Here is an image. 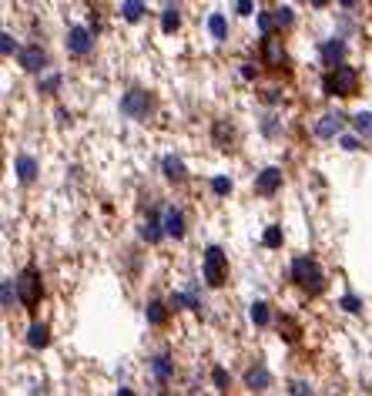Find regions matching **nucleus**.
<instances>
[{
  "label": "nucleus",
  "instance_id": "20e7f679",
  "mask_svg": "<svg viewBox=\"0 0 372 396\" xmlns=\"http://www.w3.org/2000/svg\"><path fill=\"white\" fill-rule=\"evenodd\" d=\"M202 276L211 289H222L228 283V255H225L218 246L205 248V262H202Z\"/></svg>",
  "mask_w": 372,
  "mask_h": 396
},
{
  "label": "nucleus",
  "instance_id": "c9c22d12",
  "mask_svg": "<svg viewBox=\"0 0 372 396\" xmlns=\"http://www.w3.org/2000/svg\"><path fill=\"white\" fill-rule=\"evenodd\" d=\"M0 51H3V57H10L14 51H20V47H17V40H14V34H7V31L0 34Z\"/></svg>",
  "mask_w": 372,
  "mask_h": 396
},
{
  "label": "nucleus",
  "instance_id": "ea45409f",
  "mask_svg": "<svg viewBox=\"0 0 372 396\" xmlns=\"http://www.w3.org/2000/svg\"><path fill=\"white\" fill-rule=\"evenodd\" d=\"M289 393H296V396H305V393H312V386L309 383H302V379H296L292 386H289Z\"/></svg>",
  "mask_w": 372,
  "mask_h": 396
},
{
  "label": "nucleus",
  "instance_id": "f3484780",
  "mask_svg": "<svg viewBox=\"0 0 372 396\" xmlns=\"http://www.w3.org/2000/svg\"><path fill=\"white\" fill-rule=\"evenodd\" d=\"M27 346H31V349H47V346H51V329H47V322H31V326H27Z\"/></svg>",
  "mask_w": 372,
  "mask_h": 396
},
{
  "label": "nucleus",
  "instance_id": "423d86ee",
  "mask_svg": "<svg viewBox=\"0 0 372 396\" xmlns=\"http://www.w3.org/2000/svg\"><path fill=\"white\" fill-rule=\"evenodd\" d=\"M261 64L272 68V71H279V68L289 64V51H285L279 34H265V40H261Z\"/></svg>",
  "mask_w": 372,
  "mask_h": 396
},
{
  "label": "nucleus",
  "instance_id": "a878e982",
  "mask_svg": "<svg viewBox=\"0 0 372 396\" xmlns=\"http://www.w3.org/2000/svg\"><path fill=\"white\" fill-rule=\"evenodd\" d=\"M282 132H285L282 128V118H275V114H265L261 118V134L265 138H282Z\"/></svg>",
  "mask_w": 372,
  "mask_h": 396
},
{
  "label": "nucleus",
  "instance_id": "39448f33",
  "mask_svg": "<svg viewBox=\"0 0 372 396\" xmlns=\"http://www.w3.org/2000/svg\"><path fill=\"white\" fill-rule=\"evenodd\" d=\"M151 108H154V97L145 88H131L128 95L121 97V114L131 118V121H145L151 114Z\"/></svg>",
  "mask_w": 372,
  "mask_h": 396
},
{
  "label": "nucleus",
  "instance_id": "2f4dec72",
  "mask_svg": "<svg viewBox=\"0 0 372 396\" xmlns=\"http://www.w3.org/2000/svg\"><path fill=\"white\" fill-rule=\"evenodd\" d=\"M211 191H215L218 198H225V195H232V178H225V175H218V178H211Z\"/></svg>",
  "mask_w": 372,
  "mask_h": 396
},
{
  "label": "nucleus",
  "instance_id": "b1692460",
  "mask_svg": "<svg viewBox=\"0 0 372 396\" xmlns=\"http://www.w3.org/2000/svg\"><path fill=\"white\" fill-rule=\"evenodd\" d=\"M248 316H252V322L255 326H268L272 322V309H268V302H252V309H248Z\"/></svg>",
  "mask_w": 372,
  "mask_h": 396
},
{
  "label": "nucleus",
  "instance_id": "ddd939ff",
  "mask_svg": "<svg viewBox=\"0 0 372 396\" xmlns=\"http://www.w3.org/2000/svg\"><path fill=\"white\" fill-rule=\"evenodd\" d=\"M168 232H165V219L161 215H154V212H148V219L141 222V239L148 242V246H154V242H161Z\"/></svg>",
  "mask_w": 372,
  "mask_h": 396
},
{
  "label": "nucleus",
  "instance_id": "37998d69",
  "mask_svg": "<svg viewBox=\"0 0 372 396\" xmlns=\"http://www.w3.org/2000/svg\"><path fill=\"white\" fill-rule=\"evenodd\" d=\"M339 7H346V10H355V7H359V0H339Z\"/></svg>",
  "mask_w": 372,
  "mask_h": 396
},
{
  "label": "nucleus",
  "instance_id": "9b49d317",
  "mask_svg": "<svg viewBox=\"0 0 372 396\" xmlns=\"http://www.w3.org/2000/svg\"><path fill=\"white\" fill-rule=\"evenodd\" d=\"M161 219H165V232H168V239H185V212L181 208H165L161 212Z\"/></svg>",
  "mask_w": 372,
  "mask_h": 396
},
{
  "label": "nucleus",
  "instance_id": "72a5a7b5",
  "mask_svg": "<svg viewBox=\"0 0 372 396\" xmlns=\"http://www.w3.org/2000/svg\"><path fill=\"white\" fill-rule=\"evenodd\" d=\"M259 31H261V38H265V34H275V14H265V10H261L259 17Z\"/></svg>",
  "mask_w": 372,
  "mask_h": 396
},
{
  "label": "nucleus",
  "instance_id": "473e14b6",
  "mask_svg": "<svg viewBox=\"0 0 372 396\" xmlns=\"http://www.w3.org/2000/svg\"><path fill=\"white\" fill-rule=\"evenodd\" d=\"M211 383H215V390H228V386H232V377H228V373H225L222 366H215V370H211Z\"/></svg>",
  "mask_w": 372,
  "mask_h": 396
},
{
  "label": "nucleus",
  "instance_id": "7ed1b4c3",
  "mask_svg": "<svg viewBox=\"0 0 372 396\" xmlns=\"http://www.w3.org/2000/svg\"><path fill=\"white\" fill-rule=\"evenodd\" d=\"M17 296L24 309H38L40 299H44V283H40V272L34 265H27V269L17 272Z\"/></svg>",
  "mask_w": 372,
  "mask_h": 396
},
{
  "label": "nucleus",
  "instance_id": "f257e3e1",
  "mask_svg": "<svg viewBox=\"0 0 372 396\" xmlns=\"http://www.w3.org/2000/svg\"><path fill=\"white\" fill-rule=\"evenodd\" d=\"M292 283H296L302 292H309V296H322L329 279H325L322 265H318L312 255H298L296 262H292Z\"/></svg>",
  "mask_w": 372,
  "mask_h": 396
},
{
  "label": "nucleus",
  "instance_id": "7c9ffc66",
  "mask_svg": "<svg viewBox=\"0 0 372 396\" xmlns=\"http://www.w3.org/2000/svg\"><path fill=\"white\" fill-rule=\"evenodd\" d=\"M261 242H265L268 248H279L282 246V228L279 225H268V228H265V235H261Z\"/></svg>",
  "mask_w": 372,
  "mask_h": 396
},
{
  "label": "nucleus",
  "instance_id": "2eb2a0df",
  "mask_svg": "<svg viewBox=\"0 0 372 396\" xmlns=\"http://www.w3.org/2000/svg\"><path fill=\"white\" fill-rule=\"evenodd\" d=\"M322 64H329V68H335V64H342L346 61V40L342 38H329L325 44H322Z\"/></svg>",
  "mask_w": 372,
  "mask_h": 396
},
{
  "label": "nucleus",
  "instance_id": "c03bdc74",
  "mask_svg": "<svg viewBox=\"0 0 372 396\" xmlns=\"http://www.w3.org/2000/svg\"><path fill=\"white\" fill-rule=\"evenodd\" d=\"M309 3H312L316 10H322V7H329V0H309Z\"/></svg>",
  "mask_w": 372,
  "mask_h": 396
},
{
  "label": "nucleus",
  "instance_id": "f8f14e48",
  "mask_svg": "<svg viewBox=\"0 0 372 396\" xmlns=\"http://www.w3.org/2000/svg\"><path fill=\"white\" fill-rule=\"evenodd\" d=\"M38 161L31 158V155H17L14 158V175H17V182L20 185H34L38 182Z\"/></svg>",
  "mask_w": 372,
  "mask_h": 396
},
{
  "label": "nucleus",
  "instance_id": "c85d7f7f",
  "mask_svg": "<svg viewBox=\"0 0 372 396\" xmlns=\"http://www.w3.org/2000/svg\"><path fill=\"white\" fill-rule=\"evenodd\" d=\"M178 306H185V309H195V312L202 309V302H198V296H195V292H185V296L178 292V296H171V309H178Z\"/></svg>",
  "mask_w": 372,
  "mask_h": 396
},
{
  "label": "nucleus",
  "instance_id": "79ce46f5",
  "mask_svg": "<svg viewBox=\"0 0 372 396\" xmlns=\"http://www.w3.org/2000/svg\"><path fill=\"white\" fill-rule=\"evenodd\" d=\"M242 77H245V81H255V77H259V71H255L252 64H242Z\"/></svg>",
  "mask_w": 372,
  "mask_h": 396
},
{
  "label": "nucleus",
  "instance_id": "cd10ccee",
  "mask_svg": "<svg viewBox=\"0 0 372 396\" xmlns=\"http://www.w3.org/2000/svg\"><path fill=\"white\" fill-rule=\"evenodd\" d=\"M296 24V10L292 7H275V27L279 31H289Z\"/></svg>",
  "mask_w": 372,
  "mask_h": 396
},
{
  "label": "nucleus",
  "instance_id": "1a4fd4ad",
  "mask_svg": "<svg viewBox=\"0 0 372 396\" xmlns=\"http://www.w3.org/2000/svg\"><path fill=\"white\" fill-rule=\"evenodd\" d=\"M282 168H265L259 171V178H255V195H261V198H272V195H279L282 191Z\"/></svg>",
  "mask_w": 372,
  "mask_h": 396
},
{
  "label": "nucleus",
  "instance_id": "58836bf2",
  "mask_svg": "<svg viewBox=\"0 0 372 396\" xmlns=\"http://www.w3.org/2000/svg\"><path fill=\"white\" fill-rule=\"evenodd\" d=\"M339 145H342V148H346V151H355V148H362V145H359V138H355V134H342V138H339Z\"/></svg>",
  "mask_w": 372,
  "mask_h": 396
},
{
  "label": "nucleus",
  "instance_id": "dca6fc26",
  "mask_svg": "<svg viewBox=\"0 0 372 396\" xmlns=\"http://www.w3.org/2000/svg\"><path fill=\"white\" fill-rule=\"evenodd\" d=\"M245 386H248L252 393H265V390L272 386V373L259 363V366H252V370L245 373Z\"/></svg>",
  "mask_w": 372,
  "mask_h": 396
},
{
  "label": "nucleus",
  "instance_id": "393cba45",
  "mask_svg": "<svg viewBox=\"0 0 372 396\" xmlns=\"http://www.w3.org/2000/svg\"><path fill=\"white\" fill-rule=\"evenodd\" d=\"M208 31H211L215 40H228V20H225L222 14H211V17H208Z\"/></svg>",
  "mask_w": 372,
  "mask_h": 396
},
{
  "label": "nucleus",
  "instance_id": "f704fd0d",
  "mask_svg": "<svg viewBox=\"0 0 372 396\" xmlns=\"http://www.w3.org/2000/svg\"><path fill=\"white\" fill-rule=\"evenodd\" d=\"M339 306H342V309H346V312H353V316H359V312H362V302L355 299L353 292H346V296H342V299H339Z\"/></svg>",
  "mask_w": 372,
  "mask_h": 396
},
{
  "label": "nucleus",
  "instance_id": "c756f323",
  "mask_svg": "<svg viewBox=\"0 0 372 396\" xmlns=\"http://www.w3.org/2000/svg\"><path fill=\"white\" fill-rule=\"evenodd\" d=\"M353 128H355V134H372V114L369 111H359V114H353Z\"/></svg>",
  "mask_w": 372,
  "mask_h": 396
},
{
  "label": "nucleus",
  "instance_id": "bb28decb",
  "mask_svg": "<svg viewBox=\"0 0 372 396\" xmlns=\"http://www.w3.org/2000/svg\"><path fill=\"white\" fill-rule=\"evenodd\" d=\"M181 27V14H178V7H168L165 14H161V31L165 34H175Z\"/></svg>",
  "mask_w": 372,
  "mask_h": 396
},
{
  "label": "nucleus",
  "instance_id": "4468645a",
  "mask_svg": "<svg viewBox=\"0 0 372 396\" xmlns=\"http://www.w3.org/2000/svg\"><path fill=\"white\" fill-rule=\"evenodd\" d=\"M161 171H165V178L171 182V185H185L188 182V168L181 158H175V155H165L161 158Z\"/></svg>",
  "mask_w": 372,
  "mask_h": 396
},
{
  "label": "nucleus",
  "instance_id": "412c9836",
  "mask_svg": "<svg viewBox=\"0 0 372 396\" xmlns=\"http://www.w3.org/2000/svg\"><path fill=\"white\" fill-rule=\"evenodd\" d=\"M168 309H171V306H165L161 299H151L148 309H145V316H148L151 326H165V322H168Z\"/></svg>",
  "mask_w": 372,
  "mask_h": 396
},
{
  "label": "nucleus",
  "instance_id": "4be33fe9",
  "mask_svg": "<svg viewBox=\"0 0 372 396\" xmlns=\"http://www.w3.org/2000/svg\"><path fill=\"white\" fill-rule=\"evenodd\" d=\"M0 302H3V312H10V309H14V302H20L17 283H14V279H3V285H0Z\"/></svg>",
  "mask_w": 372,
  "mask_h": 396
},
{
  "label": "nucleus",
  "instance_id": "aec40b11",
  "mask_svg": "<svg viewBox=\"0 0 372 396\" xmlns=\"http://www.w3.org/2000/svg\"><path fill=\"white\" fill-rule=\"evenodd\" d=\"M275 326H279V336L285 342H298V336H302V326H298L292 316H279V319H275Z\"/></svg>",
  "mask_w": 372,
  "mask_h": 396
},
{
  "label": "nucleus",
  "instance_id": "e433bc0d",
  "mask_svg": "<svg viewBox=\"0 0 372 396\" xmlns=\"http://www.w3.org/2000/svg\"><path fill=\"white\" fill-rule=\"evenodd\" d=\"M57 84H60V74H51L47 81H40V84H38V91H40V95H54Z\"/></svg>",
  "mask_w": 372,
  "mask_h": 396
},
{
  "label": "nucleus",
  "instance_id": "6e6552de",
  "mask_svg": "<svg viewBox=\"0 0 372 396\" xmlns=\"http://www.w3.org/2000/svg\"><path fill=\"white\" fill-rule=\"evenodd\" d=\"M94 51V31L91 27H71L67 31V54L88 57Z\"/></svg>",
  "mask_w": 372,
  "mask_h": 396
},
{
  "label": "nucleus",
  "instance_id": "a211bd4d",
  "mask_svg": "<svg viewBox=\"0 0 372 396\" xmlns=\"http://www.w3.org/2000/svg\"><path fill=\"white\" fill-rule=\"evenodd\" d=\"M211 138H215V145L222 151L235 148V128L228 125V121H215V128H211Z\"/></svg>",
  "mask_w": 372,
  "mask_h": 396
},
{
  "label": "nucleus",
  "instance_id": "9d476101",
  "mask_svg": "<svg viewBox=\"0 0 372 396\" xmlns=\"http://www.w3.org/2000/svg\"><path fill=\"white\" fill-rule=\"evenodd\" d=\"M342 125H346V114L329 111V114H322V118L316 121V134L322 138V141H332V138L342 134Z\"/></svg>",
  "mask_w": 372,
  "mask_h": 396
},
{
  "label": "nucleus",
  "instance_id": "f03ea898",
  "mask_svg": "<svg viewBox=\"0 0 372 396\" xmlns=\"http://www.w3.org/2000/svg\"><path fill=\"white\" fill-rule=\"evenodd\" d=\"M322 91L329 97H353L359 95V71L349 64H335L322 77Z\"/></svg>",
  "mask_w": 372,
  "mask_h": 396
},
{
  "label": "nucleus",
  "instance_id": "5701e85b",
  "mask_svg": "<svg viewBox=\"0 0 372 396\" xmlns=\"http://www.w3.org/2000/svg\"><path fill=\"white\" fill-rule=\"evenodd\" d=\"M121 17L128 20V24H138V20L145 17V0H124L121 3Z\"/></svg>",
  "mask_w": 372,
  "mask_h": 396
},
{
  "label": "nucleus",
  "instance_id": "0eeeda50",
  "mask_svg": "<svg viewBox=\"0 0 372 396\" xmlns=\"http://www.w3.org/2000/svg\"><path fill=\"white\" fill-rule=\"evenodd\" d=\"M17 64L24 71H31V74H40V71H47V51L40 47V44H27V47H20L17 51Z\"/></svg>",
  "mask_w": 372,
  "mask_h": 396
},
{
  "label": "nucleus",
  "instance_id": "a19ab883",
  "mask_svg": "<svg viewBox=\"0 0 372 396\" xmlns=\"http://www.w3.org/2000/svg\"><path fill=\"white\" fill-rule=\"evenodd\" d=\"M261 97H265V104H279L282 91H279V88H265V95H261Z\"/></svg>",
  "mask_w": 372,
  "mask_h": 396
},
{
  "label": "nucleus",
  "instance_id": "6ab92c4d",
  "mask_svg": "<svg viewBox=\"0 0 372 396\" xmlns=\"http://www.w3.org/2000/svg\"><path fill=\"white\" fill-rule=\"evenodd\" d=\"M151 370H154V379H158V383H168V379L175 377V363H171L168 353H158V356L151 359Z\"/></svg>",
  "mask_w": 372,
  "mask_h": 396
},
{
  "label": "nucleus",
  "instance_id": "4c0bfd02",
  "mask_svg": "<svg viewBox=\"0 0 372 396\" xmlns=\"http://www.w3.org/2000/svg\"><path fill=\"white\" fill-rule=\"evenodd\" d=\"M235 10H238L242 17H252V14H255V0H238V3H235Z\"/></svg>",
  "mask_w": 372,
  "mask_h": 396
}]
</instances>
